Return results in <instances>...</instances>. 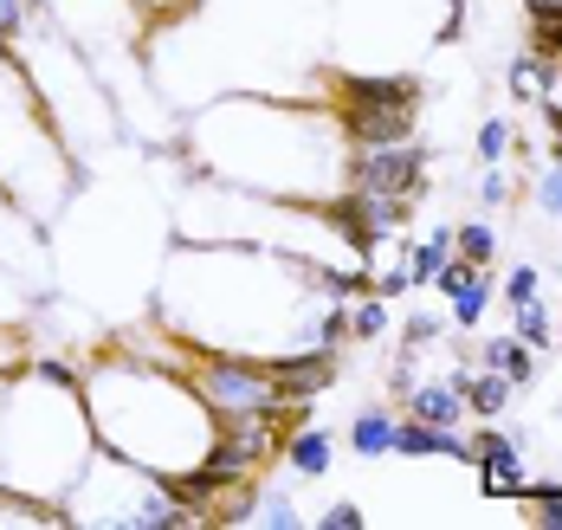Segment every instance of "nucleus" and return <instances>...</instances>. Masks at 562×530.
Wrapping results in <instances>:
<instances>
[{"mask_svg": "<svg viewBox=\"0 0 562 530\" xmlns=\"http://www.w3.org/2000/svg\"><path fill=\"white\" fill-rule=\"evenodd\" d=\"M420 111H342L337 129L349 149H389V143H414L420 129H414Z\"/></svg>", "mask_w": 562, "mask_h": 530, "instance_id": "0eeeda50", "label": "nucleus"}, {"mask_svg": "<svg viewBox=\"0 0 562 530\" xmlns=\"http://www.w3.org/2000/svg\"><path fill=\"white\" fill-rule=\"evenodd\" d=\"M284 466L297 472V478H324L330 472V433L324 427H297L284 440Z\"/></svg>", "mask_w": 562, "mask_h": 530, "instance_id": "4468645a", "label": "nucleus"}, {"mask_svg": "<svg viewBox=\"0 0 562 530\" xmlns=\"http://www.w3.org/2000/svg\"><path fill=\"white\" fill-rule=\"evenodd\" d=\"M537 525L562 530V492H543V498H537Z\"/></svg>", "mask_w": 562, "mask_h": 530, "instance_id": "c85d7f7f", "label": "nucleus"}, {"mask_svg": "<svg viewBox=\"0 0 562 530\" xmlns=\"http://www.w3.org/2000/svg\"><path fill=\"white\" fill-rule=\"evenodd\" d=\"M472 466L485 472V492L492 498H505V492H524L530 485V466H524V447L510 440V433H472Z\"/></svg>", "mask_w": 562, "mask_h": 530, "instance_id": "423d86ee", "label": "nucleus"}, {"mask_svg": "<svg viewBox=\"0 0 562 530\" xmlns=\"http://www.w3.org/2000/svg\"><path fill=\"white\" fill-rule=\"evenodd\" d=\"M537 285H543V272L524 259V266H510V272H505V292H498V304H524V297H537Z\"/></svg>", "mask_w": 562, "mask_h": 530, "instance_id": "b1692460", "label": "nucleus"}, {"mask_svg": "<svg viewBox=\"0 0 562 530\" xmlns=\"http://www.w3.org/2000/svg\"><path fill=\"white\" fill-rule=\"evenodd\" d=\"M394 420H401V414H389V408H362L349 420V453H356V460H389L394 453Z\"/></svg>", "mask_w": 562, "mask_h": 530, "instance_id": "f8f14e48", "label": "nucleus"}, {"mask_svg": "<svg viewBox=\"0 0 562 530\" xmlns=\"http://www.w3.org/2000/svg\"><path fill=\"white\" fill-rule=\"evenodd\" d=\"M26 7H33V13H46V0H26Z\"/></svg>", "mask_w": 562, "mask_h": 530, "instance_id": "c756f323", "label": "nucleus"}, {"mask_svg": "<svg viewBox=\"0 0 562 530\" xmlns=\"http://www.w3.org/2000/svg\"><path fill=\"white\" fill-rule=\"evenodd\" d=\"M427 143H389V149H356L349 156V188L356 194H414L427 201Z\"/></svg>", "mask_w": 562, "mask_h": 530, "instance_id": "39448f33", "label": "nucleus"}, {"mask_svg": "<svg viewBox=\"0 0 562 530\" xmlns=\"http://www.w3.org/2000/svg\"><path fill=\"white\" fill-rule=\"evenodd\" d=\"M440 337H447V317H440V311H414V317L401 324V343H407V350H434Z\"/></svg>", "mask_w": 562, "mask_h": 530, "instance_id": "4be33fe9", "label": "nucleus"}, {"mask_svg": "<svg viewBox=\"0 0 562 530\" xmlns=\"http://www.w3.org/2000/svg\"><path fill=\"white\" fill-rule=\"evenodd\" d=\"M524 13H530V53L562 59V0H524Z\"/></svg>", "mask_w": 562, "mask_h": 530, "instance_id": "a211bd4d", "label": "nucleus"}, {"mask_svg": "<svg viewBox=\"0 0 562 530\" xmlns=\"http://www.w3.org/2000/svg\"><path fill=\"white\" fill-rule=\"evenodd\" d=\"M91 453H98V433H91V408L78 382L33 369L0 388V485L65 505Z\"/></svg>", "mask_w": 562, "mask_h": 530, "instance_id": "f03ea898", "label": "nucleus"}, {"mask_svg": "<svg viewBox=\"0 0 562 530\" xmlns=\"http://www.w3.org/2000/svg\"><path fill=\"white\" fill-rule=\"evenodd\" d=\"M479 369H498V375H510V382H517V388H524V382H530V375H537V350H530V343H524V337H479Z\"/></svg>", "mask_w": 562, "mask_h": 530, "instance_id": "9b49d317", "label": "nucleus"}, {"mask_svg": "<svg viewBox=\"0 0 562 530\" xmlns=\"http://www.w3.org/2000/svg\"><path fill=\"white\" fill-rule=\"evenodd\" d=\"M239 525H259V530H297L304 525V511L291 505V492L284 485H266V492H252L246 498V518Z\"/></svg>", "mask_w": 562, "mask_h": 530, "instance_id": "2eb2a0df", "label": "nucleus"}, {"mask_svg": "<svg viewBox=\"0 0 562 530\" xmlns=\"http://www.w3.org/2000/svg\"><path fill=\"white\" fill-rule=\"evenodd\" d=\"M492 297H498V292H492V272L479 266V272L447 297V324H452V330H479V324H485V311H492Z\"/></svg>", "mask_w": 562, "mask_h": 530, "instance_id": "ddd939ff", "label": "nucleus"}, {"mask_svg": "<svg viewBox=\"0 0 562 530\" xmlns=\"http://www.w3.org/2000/svg\"><path fill=\"white\" fill-rule=\"evenodd\" d=\"M510 311V337H524L530 350L543 356L550 350V337H557V324H550V311H543V297H524V304H505Z\"/></svg>", "mask_w": 562, "mask_h": 530, "instance_id": "6ab92c4d", "label": "nucleus"}, {"mask_svg": "<svg viewBox=\"0 0 562 530\" xmlns=\"http://www.w3.org/2000/svg\"><path fill=\"white\" fill-rule=\"evenodd\" d=\"M85 408H91V433L98 447L130 460V466L156 472V478H181L207 460L221 414L201 402V388L175 369H156L143 350L116 343L98 350L91 369L78 375Z\"/></svg>", "mask_w": 562, "mask_h": 530, "instance_id": "f257e3e1", "label": "nucleus"}, {"mask_svg": "<svg viewBox=\"0 0 562 530\" xmlns=\"http://www.w3.org/2000/svg\"><path fill=\"white\" fill-rule=\"evenodd\" d=\"M472 149H479V162H505V156H510V123L505 117H485V123H479V136H472Z\"/></svg>", "mask_w": 562, "mask_h": 530, "instance_id": "5701e85b", "label": "nucleus"}, {"mask_svg": "<svg viewBox=\"0 0 562 530\" xmlns=\"http://www.w3.org/2000/svg\"><path fill=\"white\" fill-rule=\"evenodd\" d=\"M362 525H369V518H362V505H349V498H342V505H330V511L317 518V530H362Z\"/></svg>", "mask_w": 562, "mask_h": 530, "instance_id": "cd10ccee", "label": "nucleus"}, {"mask_svg": "<svg viewBox=\"0 0 562 530\" xmlns=\"http://www.w3.org/2000/svg\"><path fill=\"white\" fill-rule=\"evenodd\" d=\"M26 20H33V7H26V0H0V53H13V46H20Z\"/></svg>", "mask_w": 562, "mask_h": 530, "instance_id": "393cba45", "label": "nucleus"}, {"mask_svg": "<svg viewBox=\"0 0 562 530\" xmlns=\"http://www.w3.org/2000/svg\"><path fill=\"white\" fill-rule=\"evenodd\" d=\"M201 252V266L221 279V292H252L259 285V324L239 317L221 324L207 317L188 350H233V356H291V350H317V324L297 317V297L291 285H304L317 266L304 259H272V246H239V239H188ZM233 311H252V297H233Z\"/></svg>", "mask_w": 562, "mask_h": 530, "instance_id": "7ed1b4c3", "label": "nucleus"}, {"mask_svg": "<svg viewBox=\"0 0 562 530\" xmlns=\"http://www.w3.org/2000/svg\"><path fill=\"white\" fill-rule=\"evenodd\" d=\"M342 111H420V78H342Z\"/></svg>", "mask_w": 562, "mask_h": 530, "instance_id": "6e6552de", "label": "nucleus"}, {"mask_svg": "<svg viewBox=\"0 0 562 530\" xmlns=\"http://www.w3.org/2000/svg\"><path fill=\"white\" fill-rule=\"evenodd\" d=\"M479 207H505L510 201V176H505V162H485V176H479Z\"/></svg>", "mask_w": 562, "mask_h": 530, "instance_id": "bb28decb", "label": "nucleus"}, {"mask_svg": "<svg viewBox=\"0 0 562 530\" xmlns=\"http://www.w3.org/2000/svg\"><path fill=\"white\" fill-rule=\"evenodd\" d=\"M382 330H389V297L362 292L356 304H349V337H356V343H375Z\"/></svg>", "mask_w": 562, "mask_h": 530, "instance_id": "aec40b11", "label": "nucleus"}, {"mask_svg": "<svg viewBox=\"0 0 562 530\" xmlns=\"http://www.w3.org/2000/svg\"><path fill=\"white\" fill-rule=\"evenodd\" d=\"M188 382L201 388V402L239 420V414H272L284 408L279 375H272V356H226V350H194L188 356Z\"/></svg>", "mask_w": 562, "mask_h": 530, "instance_id": "20e7f679", "label": "nucleus"}, {"mask_svg": "<svg viewBox=\"0 0 562 530\" xmlns=\"http://www.w3.org/2000/svg\"><path fill=\"white\" fill-rule=\"evenodd\" d=\"M550 71H557V59H543V53H524V59H510L505 91L517 98V104H537V98L550 91Z\"/></svg>", "mask_w": 562, "mask_h": 530, "instance_id": "dca6fc26", "label": "nucleus"}, {"mask_svg": "<svg viewBox=\"0 0 562 530\" xmlns=\"http://www.w3.org/2000/svg\"><path fill=\"white\" fill-rule=\"evenodd\" d=\"M401 408L414 414V420H434V427H459L465 420V395L452 382H420V388L401 395Z\"/></svg>", "mask_w": 562, "mask_h": 530, "instance_id": "9d476101", "label": "nucleus"}, {"mask_svg": "<svg viewBox=\"0 0 562 530\" xmlns=\"http://www.w3.org/2000/svg\"><path fill=\"white\" fill-rule=\"evenodd\" d=\"M452 246H459V259H472V266H492V259H498V234H492L485 221L452 227Z\"/></svg>", "mask_w": 562, "mask_h": 530, "instance_id": "412c9836", "label": "nucleus"}, {"mask_svg": "<svg viewBox=\"0 0 562 530\" xmlns=\"http://www.w3.org/2000/svg\"><path fill=\"white\" fill-rule=\"evenodd\" d=\"M447 382L465 395V414H479V420H505L510 395H517V382L498 375V369H452Z\"/></svg>", "mask_w": 562, "mask_h": 530, "instance_id": "1a4fd4ad", "label": "nucleus"}, {"mask_svg": "<svg viewBox=\"0 0 562 530\" xmlns=\"http://www.w3.org/2000/svg\"><path fill=\"white\" fill-rule=\"evenodd\" d=\"M452 252H459V246H452V227H434L427 239H414V246H407V272H414V285H434V272L447 266Z\"/></svg>", "mask_w": 562, "mask_h": 530, "instance_id": "f3484780", "label": "nucleus"}, {"mask_svg": "<svg viewBox=\"0 0 562 530\" xmlns=\"http://www.w3.org/2000/svg\"><path fill=\"white\" fill-rule=\"evenodd\" d=\"M537 207L550 214V221H562V162H543V176H537Z\"/></svg>", "mask_w": 562, "mask_h": 530, "instance_id": "a878e982", "label": "nucleus"}]
</instances>
